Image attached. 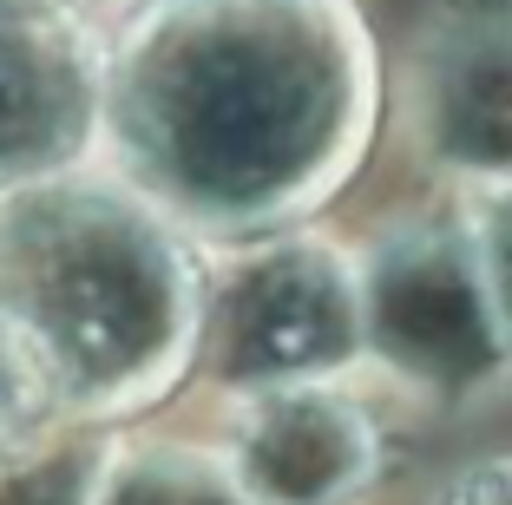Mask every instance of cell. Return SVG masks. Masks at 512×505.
<instances>
[{
	"label": "cell",
	"mask_w": 512,
	"mask_h": 505,
	"mask_svg": "<svg viewBox=\"0 0 512 505\" xmlns=\"http://www.w3.org/2000/svg\"><path fill=\"white\" fill-rule=\"evenodd\" d=\"M92 505H263V499H250L237 473L204 446L145 440V446H106Z\"/></svg>",
	"instance_id": "cell-8"
},
{
	"label": "cell",
	"mask_w": 512,
	"mask_h": 505,
	"mask_svg": "<svg viewBox=\"0 0 512 505\" xmlns=\"http://www.w3.org/2000/svg\"><path fill=\"white\" fill-rule=\"evenodd\" d=\"M362 125L368 46L335 0H145L99 60L119 178L204 230L309 210Z\"/></svg>",
	"instance_id": "cell-1"
},
{
	"label": "cell",
	"mask_w": 512,
	"mask_h": 505,
	"mask_svg": "<svg viewBox=\"0 0 512 505\" xmlns=\"http://www.w3.org/2000/svg\"><path fill=\"white\" fill-rule=\"evenodd\" d=\"M427 505H512V460H473L447 479Z\"/></svg>",
	"instance_id": "cell-11"
},
{
	"label": "cell",
	"mask_w": 512,
	"mask_h": 505,
	"mask_svg": "<svg viewBox=\"0 0 512 505\" xmlns=\"http://www.w3.org/2000/svg\"><path fill=\"white\" fill-rule=\"evenodd\" d=\"M106 446L86 420H53L0 440V505H92Z\"/></svg>",
	"instance_id": "cell-9"
},
{
	"label": "cell",
	"mask_w": 512,
	"mask_h": 505,
	"mask_svg": "<svg viewBox=\"0 0 512 505\" xmlns=\"http://www.w3.org/2000/svg\"><path fill=\"white\" fill-rule=\"evenodd\" d=\"M414 119L440 164L512 178V20H460L427 53Z\"/></svg>",
	"instance_id": "cell-7"
},
{
	"label": "cell",
	"mask_w": 512,
	"mask_h": 505,
	"mask_svg": "<svg viewBox=\"0 0 512 505\" xmlns=\"http://www.w3.org/2000/svg\"><path fill=\"white\" fill-rule=\"evenodd\" d=\"M473 250H480V276H486V296H493L499 335L512 348V178H499L493 204H486L480 230H473Z\"/></svg>",
	"instance_id": "cell-10"
},
{
	"label": "cell",
	"mask_w": 512,
	"mask_h": 505,
	"mask_svg": "<svg viewBox=\"0 0 512 505\" xmlns=\"http://www.w3.org/2000/svg\"><path fill=\"white\" fill-rule=\"evenodd\" d=\"M362 355L355 263L316 237H270L204 276L191 368L217 387H289L335 381Z\"/></svg>",
	"instance_id": "cell-3"
},
{
	"label": "cell",
	"mask_w": 512,
	"mask_h": 505,
	"mask_svg": "<svg viewBox=\"0 0 512 505\" xmlns=\"http://www.w3.org/2000/svg\"><path fill=\"white\" fill-rule=\"evenodd\" d=\"M33 7H46V0H0V14H33Z\"/></svg>",
	"instance_id": "cell-12"
},
{
	"label": "cell",
	"mask_w": 512,
	"mask_h": 505,
	"mask_svg": "<svg viewBox=\"0 0 512 505\" xmlns=\"http://www.w3.org/2000/svg\"><path fill=\"white\" fill-rule=\"evenodd\" d=\"M355 296H362V355H375L421 394H440V401L480 394L512 361L473 230L421 223L388 237L355 269Z\"/></svg>",
	"instance_id": "cell-4"
},
{
	"label": "cell",
	"mask_w": 512,
	"mask_h": 505,
	"mask_svg": "<svg viewBox=\"0 0 512 505\" xmlns=\"http://www.w3.org/2000/svg\"><path fill=\"white\" fill-rule=\"evenodd\" d=\"M217 460L263 505H355L381 466V433L342 381L250 387Z\"/></svg>",
	"instance_id": "cell-5"
},
{
	"label": "cell",
	"mask_w": 512,
	"mask_h": 505,
	"mask_svg": "<svg viewBox=\"0 0 512 505\" xmlns=\"http://www.w3.org/2000/svg\"><path fill=\"white\" fill-rule=\"evenodd\" d=\"M99 132V53L46 7L0 14V191L46 178Z\"/></svg>",
	"instance_id": "cell-6"
},
{
	"label": "cell",
	"mask_w": 512,
	"mask_h": 505,
	"mask_svg": "<svg viewBox=\"0 0 512 505\" xmlns=\"http://www.w3.org/2000/svg\"><path fill=\"white\" fill-rule=\"evenodd\" d=\"M204 269L125 178L46 171L0 191V322L66 420L165 401L197 348Z\"/></svg>",
	"instance_id": "cell-2"
}]
</instances>
